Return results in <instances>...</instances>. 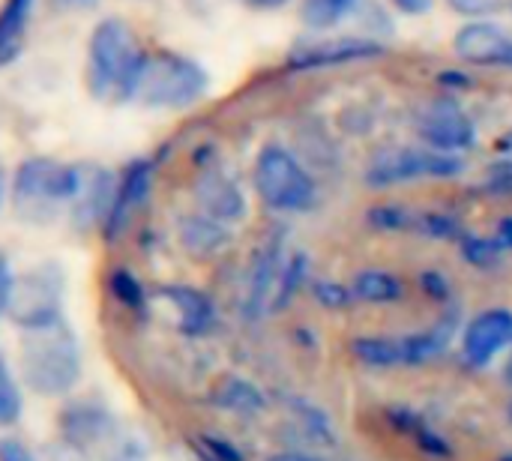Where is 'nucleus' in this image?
I'll return each mask as SVG.
<instances>
[{
    "label": "nucleus",
    "instance_id": "obj_1",
    "mask_svg": "<svg viewBox=\"0 0 512 461\" xmlns=\"http://www.w3.org/2000/svg\"><path fill=\"white\" fill-rule=\"evenodd\" d=\"M252 186L261 204L282 216L312 213L321 201L318 177L303 165V159L291 147L279 141H267L258 150L252 165Z\"/></svg>",
    "mask_w": 512,
    "mask_h": 461
},
{
    "label": "nucleus",
    "instance_id": "obj_2",
    "mask_svg": "<svg viewBox=\"0 0 512 461\" xmlns=\"http://www.w3.org/2000/svg\"><path fill=\"white\" fill-rule=\"evenodd\" d=\"M90 165H63L54 159H27L15 171L12 198L18 213L48 222L60 213H75L87 186Z\"/></svg>",
    "mask_w": 512,
    "mask_h": 461
},
{
    "label": "nucleus",
    "instance_id": "obj_3",
    "mask_svg": "<svg viewBox=\"0 0 512 461\" xmlns=\"http://www.w3.org/2000/svg\"><path fill=\"white\" fill-rule=\"evenodd\" d=\"M144 66H147V54L138 51L126 21L105 18L93 30L87 48V81L96 96L132 99L138 93Z\"/></svg>",
    "mask_w": 512,
    "mask_h": 461
},
{
    "label": "nucleus",
    "instance_id": "obj_4",
    "mask_svg": "<svg viewBox=\"0 0 512 461\" xmlns=\"http://www.w3.org/2000/svg\"><path fill=\"white\" fill-rule=\"evenodd\" d=\"M21 375L36 393L45 396H63L75 387L81 375V354L75 336L69 333V327H63V321L39 330H24Z\"/></svg>",
    "mask_w": 512,
    "mask_h": 461
},
{
    "label": "nucleus",
    "instance_id": "obj_5",
    "mask_svg": "<svg viewBox=\"0 0 512 461\" xmlns=\"http://www.w3.org/2000/svg\"><path fill=\"white\" fill-rule=\"evenodd\" d=\"M465 156L441 153L426 144H390L372 153L363 180L369 189H396L423 180H453L465 174Z\"/></svg>",
    "mask_w": 512,
    "mask_h": 461
},
{
    "label": "nucleus",
    "instance_id": "obj_6",
    "mask_svg": "<svg viewBox=\"0 0 512 461\" xmlns=\"http://www.w3.org/2000/svg\"><path fill=\"white\" fill-rule=\"evenodd\" d=\"M456 336V315H444L438 324L405 336H360L351 342V354L369 369L423 366L441 357Z\"/></svg>",
    "mask_w": 512,
    "mask_h": 461
},
{
    "label": "nucleus",
    "instance_id": "obj_7",
    "mask_svg": "<svg viewBox=\"0 0 512 461\" xmlns=\"http://www.w3.org/2000/svg\"><path fill=\"white\" fill-rule=\"evenodd\" d=\"M207 90L204 69L180 54H156L147 57V66L138 81V99L150 108H189Z\"/></svg>",
    "mask_w": 512,
    "mask_h": 461
},
{
    "label": "nucleus",
    "instance_id": "obj_8",
    "mask_svg": "<svg viewBox=\"0 0 512 461\" xmlns=\"http://www.w3.org/2000/svg\"><path fill=\"white\" fill-rule=\"evenodd\" d=\"M411 129L420 138V144L453 156H462L477 144V126L471 114L462 108V102L453 96L423 99L411 111Z\"/></svg>",
    "mask_w": 512,
    "mask_h": 461
},
{
    "label": "nucleus",
    "instance_id": "obj_9",
    "mask_svg": "<svg viewBox=\"0 0 512 461\" xmlns=\"http://www.w3.org/2000/svg\"><path fill=\"white\" fill-rule=\"evenodd\" d=\"M60 297H63L60 273L54 267H39L12 285V297L6 309L21 330H39L60 321Z\"/></svg>",
    "mask_w": 512,
    "mask_h": 461
},
{
    "label": "nucleus",
    "instance_id": "obj_10",
    "mask_svg": "<svg viewBox=\"0 0 512 461\" xmlns=\"http://www.w3.org/2000/svg\"><path fill=\"white\" fill-rule=\"evenodd\" d=\"M512 348V309L492 306L465 321L459 336L462 363L471 369H489Z\"/></svg>",
    "mask_w": 512,
    "mask_h": 461
},
{
    "label": "nucleus",
    "instance_id": "obj_11",
    "mask_svg": "<svg viewBox=\"0 0 512 461\" xmlns=\"http://www.w3.org/2000/svg\"><path fill=\"white\" fill-rule=\"evenodd\" d=\"M453 54L468 66L512 69V30L495 18L465 21L453 36Z\"/></svg>",
    "mask_w": 512,
    "mask_h": 461
},
{
    "label": "nucleus",
    "instance_id": "obj_12",
    "mask_svg": "<svg viewBox=\"0 0 512 461\" xmlns=\"http://www.w3.org/2000/svg\"><path fill=\"white\" fill-rule=\"evenodd\" d=\"M387 51V45L375 36H324L318 33L306 45L294 48L291 63L297 69H336L363 60H375Z\"/></svg>",
    "mask_w": 512,
    "mask_h": 461
},
{
    "label": "nucleus",
    "instance_id": "obj_13",
    "mask_svg": "<svg viewBox=\"0 0 512 461\" xmlns=\"http://www.w3.org/2000/svg\"><path fill=\"white\" fill-rule=\"evenodd\" d=\"M195 198L201 213L231 225L246 219V195L240 189V183L225 174L222 168H210L207 174H201L198 186H195Z\"/></svg>",
    "mask_w": 512,
    "mask_h": 461
},
{
    "label": "nucleus",
    "instance_id": "obj_14",
    "mask_svg": "<svg viewBox=\"0 0 512 461\" xmlns=\"http://www.w3.org/2000/svg\"><path fill=\"white\" fill-rule=\"evenodd\" d=\"M282 267H285V258H282V243L273 240L267 243L255 264H252V273L246 279V315H261L267 309H273V294H276V285H279V276H282Z\"/></svg>",
    "mask_w": 512,
    "mask_h": 461
},
{
    "label": "nucleus",
    "instance_id": "obj_15",
    "mask_svg": "<svg viewBox=\"0 0 512 461\" xmlns=\"http://www.w3.org/2000/svg\"><path fill=\"white\" fill-rule=\"evenodd\" d=\"M147 192H150V165L147 162H132L123 177H120V186L114 192V201H111V210H108V234L111 237H120L126 231V225L132 222V216L138 213V207L147 201Z\"/></svg>",
    "mask_w": 512,
    "mask_h": 461
},
{
    "label": "nucleus",
    "instance_id": "obj_16",
    "mask_svg": "<svg viewBox=\"0 0 512 461\" xmlns=\"http://www.w3.org/2000/svg\"><path fill=\"white\" fill-rule=\"evenodd\" d=\"M180 243L195 258H213L231 246V231L225 222H219L207 213H192V216L180 219Z\"/></svg>",
    "mask_w": 512,
    "mask_h": 461
},
{
    "label": "nucleus",
    "instance_id": "obj_17",
    "mask_svg": "<svg viewBox=\"0 0 512 461\" xmlns=\"http://www.w3.org/2000/svg\"><path fill=\"white\" fill-rule=\"evenodd\" d=\"M351 294L357 303H369V306H396L408 297V282L384 267H369L354 273L351 279Z\"/></svg>",
    "mask_w": 512,
    "mask_h": 461
},
{
    "label": "nucleus",
    "instance_id": "obj_18",
    "mask_svg": "<svg viewBox=\"0 0 512 461\" xmlns=\"http://www.w3.org/2000/svg\"><path fill=\"white\" fill-rule=\"evenodd\" d=\"M162 297H165V300L171 303V309L177 312V327H180L183 333H189V336H204V333H210V327H213V321H216V312H213V303H210L201 291L171 285V288L162 291Z\"/></svg>",
    "mask_w": 512,
    "mask_h": 461
},
{
    "label": "nucleus",
    "instance_id": "obj_19",
    "mask_svg": "<svg viewBox=\"0 0 512 461\" xmlns=\"http://www.w3.org/2000/svg\"><path fill=\"white\" fill-rule=\"evenodd\" d=\"M363 0H300V21L312 33H330L357 15Z\"/></svg>",
    "mask_w": 512,
    "mask_h": 461
},
{
    "label": "nucleus",
    "instance_id": "obj_20",
    "mask_svg": "<svg viewBox=\"0 0 512 461\" xmlns=\"http://www.w3.org/2000/svg\"><path fill=\"white\" fill-rule=\"evenodd\" d=\"M366 222L378 231V234H414L417 225V210L399 201H387V204H375L366 213Z\"/></svg>",
    "mask_w": 512,
    "mask_h": 461
},
{
    "label": "nucleus",
    "instance_id": "obj_21",
    "mask_svg": "<svg viewBox=\"0 0 512 461\" xmlns=\"http://www.w3.org/2000/svg\"><path fill=\"white\" fill-rule=\"evenodd\" d=\"M105 429H108V420L96 408H75V411L66 414V423H63L66 438L72 444H78V447H87V444L99 441Z\"/></svg>",
    "mask_w": 512,
    "mask_h": 461
},
{
    "label": "nucleus",
    "instance_id": "obj_22",
    "mask_svg": "<svg viewBox=\"0 0 512 461\" xmlns=\"http://www.w3.org/2000/svg\"><path fill=\"white\" fill-rule=\"evenodd\" d=\"M33 0H6L0 9V57H6L24 33Z\"/></svg>",
    "mask_w": 512,
    "mask_h": 461
},
{
    "label": "nucleus",
    "instance_id": "obj_23",
    "mask_svg": "<svg viewBox=\"0 0 512 461\" xmlns=\"http://www.w3.org/2000/svg\"><path fill=\"white\" fill-rule=\"evenodd\" d=\"M462 252L480 270H495L501 264V258H504L501 243L498 240H486V237H462Z\"/></svg>",
    "mask_w": 512,
    "mask_h": 461
},
{
    "label": "nucleus",
    "instance_id": "obj_24",
    "mask_svg": "<svg viewBox=\"0 0 512 461\" xmlns=\"http://www.w3.org/2000/svg\"><path fill=\"white\" fill-rule=\"evenodd\" d=\"M450 12H456L465 21H477V18H495L504 9H510V0H444Z\"/></svg>",
    "mask_w": 512,
    "mask_h": 461
},
{
    "label": "nucleus",
    "instance_id": "obj_25",
    "mask_svg": "<svg viewBox=\"0 0 512 461\" xmlns=\"http://www.w3.org/2000/svg\"><path fill=\"white\" fill-rule=\"evenodd\" d=\"M21 417V393L6 369V363L0 360V426H12Z\"/></svg>",
    "mask_w": 512,
    "mask_h": 461
},
{
    "label": "nucleus",
    "instance_id": "obj_26",
    "mask_svg": "<svg viewBox=\"0 0 512 461\" xmlns=\"http://www.w3.org/2000/svg\"><path fill=\"white\" fill-rule=\"evenodd\" d=\"M219 402L225 408H231V411H258L261 408V396L249 384H243V381H228L222 387V399Z\"/></svg>",
    "mask_w": 512,
    "mask_h": 461
},
{
    "label": "nucleus",
    "instance_id": "obj_27",
    "mask_svg": "<svg viewBox=\"0 0 512 461\" xmlns=\"http://www.w3.org/2000/svg\"><path fill=\"white\" fill-rule=\"evenodd\" d=\"M312 291H315V297H318L327 309H342V306H348V300H354L351 288H345V285H339V282H333V279H315V282H312Z\"/></svg>",
    "mask_w": 512,
    "mask_h": 461
},
{
    "label": "nucleus",
    "instance_id": "obj_28",
    "mask_svg": "<svg viewBox=\"0 0 512 461\" xmlns=\"http://www.w3.org/2000/svg\"><path fill=\"white\" fill-rule=\"evenodd\" d=\"M111 288H114V294H117V300L123 303V306H138L141 303V285L129 276V273H114L111 276Z\"/></svg>",
    "mask_w": 512,
    "mask_h": 461
},
{
    "label": "nucleus",
    "instance_id": "obj_29",
    "mask_svg": "<svg viewBox=\"0 0 512 461\" xmlns=\"http://www.w3.org/2000/svg\"><path fill=\"white\" fill-rule=\"evenodd\" d=\"M390 9H396L399 15H408V18H420V15H429L435 9L438 0H387Z\"/></svg>",
    "mask_w": 512,
    "mask_h": 461
},
{
    "label": "nucleus",
    "instance_id": "obj_30",
    "mask_svg": "<svg viewBox=\"0 0 512 461\" xmlns=\"http://www.w3.org/2000/svg\"><path fill=\"white\" fill-rule=\"evenodd\" d=\"M12 285H15V279H12V273H9V264L0 258V312L9 306V297H12Z\"/></svg>",
    "mask_w": 512,
    "mask_h": 461
},
{
    "label": "nucleus",
    "instance_id": "obj_31",
    "mask_svg": "<svg viewBox=\"0 0 512 461\" xmlns=\"http://www.w3.org/2000/svg\"><path fill=\"white\" fill-rule=\"evenodd\" d=\"M0 461H33V459H30V453H27L21 444L6 441V444H0Z\"/></svg>",
    "mask_w": 512,
    "mask_h": 461
},
{
    "label": "nucleus",
    "instance_id": "obj_32",
    "mask_svg": "<svg viewBox=\"0 0 512 461\" xmlns=\"http://www.w3.org/2000/svg\"><path fill=\"white\" fill-rule=\"evenodd\" d=\"M495 240L501 243V249H504V252H510L512 249V216H504V219L498 222Z\"/></svg>",
    "mask_w": 512,
    "mask_h": 461
},
{
    "label": "nucleus",
    "instance_id": "obj_33",
    "mask_svg": "<svg viewBox=\"0 0 512 461\" xmlns=\"http://www.w3.org/2000/svg\"><path fill=\"white\" fill-rule=\"evenodd\" d=\"M267 461H324V459H321V456H312V453H303V450H282V453L267 456Z\"/></svg>",
    "mask_w": 512,
    "mask_h": 461
},
{
    "label": "nucleus",
    "instance_id": "obj_34",
    "mask_svg": "<svg viewBox=\"0 0 512 461\" xmlns=\"http://www.w3.org/2000/svg\"><path fill=\"white\" fill-rule=\"evenodd\" d=\"M249 9H258V12H276V9H285L291 0H243Z\"/></svg>",
    "mask_w": 512,
    "mask_h": 461
},
{
    "label": "nucleus",
    "instance_id": "obj_35",
    "mask_svg": "<svg viewBox=\"0 0 512 461\" xmlns=\"http://www.w3.org/2000/svg\"><path fill=\"white\" fill-rule=\"evenodd\" d=\"M501 372H504V381L512 387V348L507 351V357H504V369Z\"/></svg>",
    "mask_w": 512,
    "mask_h": 461
},
{
    "label": "nucleus",
    "instance_id": "obj_36",
    "mask_svg": "<svg viewBox=\"0 0 512 461\" xmlns=\"http://www.w3.org/2000/svg\"><path fill=\"white\" fill-rule=\"evenodd\" d=\"M60 6H66V9H84V6H90L93 0H57Z\"/></svg>",
    "mask_w": 512,
    "mask_h": 461
},
{
    "label": "nucleus",
    "instance_id": "obj_37",
    "mask_svg": "<svg viewBox=\"0 0 512 461\" xmlns=\"http://www.w3.org/2000/svg\"><path fill=\"white\" fill-rule=\"evenodd\" d=\"M3 189H6V183H3V174H0V207H3Z\"/></svg>",
    "mask_w": 512,
    "mask_h": 461
},
{
    "label": "nucleus",
    "instance_id": "obj_38",
    "mask_svg": "<svg viewBox=\"0 0 512 461\" xmlns=\"http://www.w3.org/2000/svg\"><path fill=\"white\" fill-rule=\"evenodd\" d=\"M504 174H507V177L512 180V162H507V165H504Z\"/></svg>",
    "mask_w": 512,
    "mask_h": 461
},
{
    "label": "nucleus",
    "instance_id": "obj_39",
    "mask_svg": "<svg viewBox=\"0 0 512 461\" xmlns=\"http://www.w3.org/2000/svg\"><path fill=\"white\" fill-rule=\"evenodd\" d=\"M510 12H512V0H510Z\"/></svg>",
    "mask_w": 512,
    "mask_h": 461
},
{
    "label": "nucleus",
    "instance_id": "obj_40",
    "mask_svg": "<svg viewBox=\"0 0 512 461\" xmlns=\"http://www.w3.org/2000/svg\"><path fill=\"white\" fill-rule=\"evenodd\" d=\"M510 141H512V132H510Z\"/></svg>",
    "mask_w": 512,
    "mask_h": 461
}]
</instances>
